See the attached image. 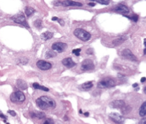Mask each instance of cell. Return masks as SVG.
Wrapping results in <instances>:
<instances>
[{
  "label": "cell",
  "instance_id": "27",
  "mask_svg": "<svg viewBox=\"0 0 146 124\" xmlns=\"http://www.w3.org/2000/svg\"><path fill=\"white\" fill-rule=\"evenodd\" d=\"M81 51V50L80 48L78 49H75V50H73L72 53H74L75 55H76V56H79L80 55V52Z\"/></svg>",
  "mask_w": 146,
  "mask_h": 124
},
{
  "label": "cell",
  "instance_id": "21",
  "mask_svg": "<svg viewBox=\"0 0 146 124\" xmlns=\"http://www.w3.org/2000/svg\"><path fill=\"white\" fill-rule=\"evenodd\" d=\"M82 88L83 90H90V88H91L92 87H93V84H92V82H87L84 83L83 84H82Z\"/></svg>",
  "mask_w": 146,
  "mask_h": 124
},
{
  "label": "cell",
  "instance_id": "12",
  "mask_svg": "<svg viewBox=\"0 0 146 124\" xmlns=\"http://www.w3.org/2000/svg\"><path fill=\"white\" fill-rule=\"evenodd\" d=\"M114 10V11H116V12L122 14H127L129 13V8L126 6L122 4H119L117 5Z\"/></svg>",
  "mask_w": 146,
  "mask_h": 124
},
{
  "label": "cell",
  "instance_id": "23",
  "mask_svg": "<svg viewBox=\"0 0 146 124\" xmlns=\"http://www.w3.org/2000/svg\"><path fill=\"white\" fill-rule=\"evenodd\" d=\"M25 14H26V15L27 17L30 16V15H32L35 11L34 9L31 7H26V8H25Z\"/></svg>",
  "mask_w": 146,
  "mask_h": 124
},
{
  "label": "cell",
  "instance_id": "39",
  "mask_svg": "<svg viewBox=\"0 0 146 124\" xmlns=\"http://www.w3.org/2000/svg\"><path fill=\"white\" fill-rule=\"evenodd\" d=\"M144 92H145V94H146V87L144 88Z\"/></svg>",
  "mask_w": 146,
  "mask_h": 124
},
{
  "label": "cell",
  "instance_id": "40",
  "mask_svg": "<svg viewBox=\"0 0 146 124\" xmlns=\"http://www.w3.org/2000/svg\"><path fill=\"white\" fill-rule=\"evenodd\" d=\"M146 49L145 48V50H144V54H146Z\"/></svg>",
  "mask_w": 146,
  "mask_h": 124
},
{
  "label": "cell",
  "instance_id": "8",
  "mask_svg": "<svg viewBox=\"0 0 146 124\" xmlns=\"http://www.w3.org/2000/svg\"><path fill=\"white\" fill-rule=\"evenodd\" d=\"M52 48L53 50H57L59 53H62L66 50L67 48H68V46H67L66 43L58 42L54 43L52 45Z\"/></svg>",
  "mask_w": 146,
  "mask_h": 124
},
{
  "label": "cell",
  "instance_id": "31",
  "mask_svg": "<svg viewBox=\"0 0 146 124\" xmlns=\"http://www.w3.org/2000/svg\"><path fill=\"white\" fill-rule=\"evenodd\" d=\"M58 23H60V24L62 25V26H63V25H65V22H64V21L62 20V19H58Z\"/></svg>",
  "mask_w": 146,
  "mask_h": 124
},
{
  "label": "cell",
  "instance_id": "36",
  "mask_svg": "<svg viewBox=\"0 0 146 124\" xmlns=\"http://www.w3.org/2000/svg\"><path fill=\"white\" fill-rule=\"evenodd\" d=\"M138 83H134V84H133V87L134 88L137 87H138Z\"/></svg>",
  "mask_w": 146,
  "mask_h": 124
},
{
  "label": "cell",
  "instance_id": "9",
  "mask_svg": "<svg viewBox=\"0 0 146 124\" xmlns=\"http://www.w3.org/2000/svg\"><path fill=\"white\" fill-rule=\"evenodd\" d=\"M122 56L123 57L126 58L128 60H131L132 61H137L138 60L137 58L134 55L133 52L130 50L129 49H125L122 52Z\"/></svg>",
  "mask_w": 146,
  "mask_h": 124
},
{
  "label": "cell",
  "instance_id": "43",
  "mask_svg": "<svg viewBox=\"0 0 146 124\" xmlns=\"http://www.w3.org/2000/svg\"><path fill=\"white\" fill-rule=\"evenodd\" d=\"M9 124V123H7V124Z\"/></svg>",
  "mask_w": 146,
  "mask_h": 124
},
{
  "label": "cell",
  "instance_id": "17",
  "mask_svg": "<svg viewBox=\"0 0 146 124\" xmlns=\"http://www.w3.org/2000/svg\"><path fill=\"white\" fill-rule=\"evenodd\" d=\"M17 86L19 88V89L22 90H25L27 88V84L26 83V82L22 79L17 80Z\"/></svg>",
  "mask_w": 146,
  "mask_h": 124
},
{
  "label": "cell",
  "instance_id": "6",
  "mask_svg": "<svg viewBox=\"0 0 146 124\" xmlns=\"http://www.w3.org/2000/svg\"><path fill=\"white\" fill-rule=\"evenodd\" d=\"M109 119L117 124H123L125 119L123 116L117 113H111L109 115Z\"/></svg>",
  "mask_w": 146,
  "mask_h": 124
},
{
  "label": "cell",
  "instance_id": "25",
  "mask_svg": "<svg viewBox=\"0 0 146 124\" xmlns=\"http://www.w3.org/2000/svg\"><path fill=\"white\" fill-rule=\"evenodd\" d=\"M95 1L102 5H107L110 3V0H95Z\"/></svg>",
  "mask_w": 146,
  "mask_h": 124
},
{
  "label": "cell",
  "instance_id": "5",
  "mask_svg": "<svg viewBox=\"0 0 146 124\" xmlns=\"http://www.w3.org/2000/svg\"><path fill=\"white\" fill-rule=\"evenodd\" d=\"M12 20L15 23L23 25L27 28L29 27L26 21V18H25L24 15L22 14H18L13 16L12 17Z\"/></svg>",
  "mask_w": 146,
  "mask_h": 124
},
{
  "label": "cell",
  "instance_id": "29",
  "mask_svg": "<svg viewBox=\"0 0 146 124\" xmlns=\"http://www.w3.org/2000/svg\"><path fill=\"white\" fill-rule=\"evenodd\" d=\"M42 124H54L53 120L51 119H47Z\"/></svg>",
  "mask_w": 146,
  "mask_h": 124
},
{
  "label": "cell",
  "instance_id": "15",
  "mask_svg": "<svg viewBox=\"0 0 146 124\" xmlns=\"http://www.w3.org/2000/svg\"><path fill=\"white\" fill-rule=\"evenodd\" d=\"M30 116L32 118H37L38 119H42L46 117L45 113L41 112H30Z\"/></svg>",
  "mask_w": 146,
  "mask_h": 124
},
{
  "label": "cell",
  "instance_id": "37",
  "mask_svg": "<svg viewBox=\"0 0 146 124\" xmlns=\"http://www.w3.org/2000/svg\"><path fill=\"white\" fill-rule=\"evenodd\" d=\"M88 5H89L90 6H95V3H88Z\"/></svg>",
  "mask_w": 146,
  "mask_h": 124
},
{
  "label": "cell",
  "instance_id": "22",
  "mask_svg": "<svg viewBox=\"0 0 146 124\" xmlns=\"http://www.w3.org/2000/svg\"><path fill=\"white\" fill-rule=\"evenodd\" d=\"M56 56H57V53L55 52H54V51L52 50L47 51L46 54H45V57L47 59L50 58H53Z\"/></svg>",
  "mask_w": 146,
  "mask_h": 124
},
{
  "label": "cell",
  "instance_id": "32",
  "mask_svg": "<svg viewBox=\"0 0 146 124\" xmlns=\"http://www.w3.org/2000/svg\"><path fill=\"white\" fill-rule=\"evenodd\" d=\"M146 119L145 117L141 120L139 124H146Z\"/></svg>",
  "mask_w": 146,
  "mask_h": 124
},
{
  "label": "cell",
  "instance_id": "19",
  "mask_svg": "<svg viewBox=\"0 0 146 124\" xmlns=\"http://www.w3.org/2000/svg\"><path fill=\"white\" fill-rule=\"evenodd\" d=\"M146 115V102L145 101L142 104L139 109V115L141 117H144Z\"/></svg>",
  "mask_w": 146,
  "mask_h": 124
},
{
  "label": "cell",
  "instance_id": "7",
  "mask_svg": "<svg viewBox=\"0 0 146 124\" xmlns=\"http://www.w3.org/2000/svg\"><path fill=\"white\" fill-rule=\"evenodd\" d=\"M94 67L93 61L90 59H86L82 62L80 68L83 71H88L94 69Z\"/></svg>",
  "mask_w": 146,
  "mask_h": 124
},
{
  "label": "cell",
  "instance_id": "11",
  "mask_svg": "<svg viewBox=\"0 0 146 124\" xmlns=\"http://www.w3.org/2000/svg\"><path fill=\"white\" fill-rule=\"evenodd\" d=\"M125 106V102L123 100H114L110 104V107L112 108L122 109Z\"/></svg>",
  "mask_w": 146,
  "mask_h": 124
},
{
  "label": "cell",
  "instance_id": "35",
  "mask_svg": "<svg viewBox=\"0 0 146 124\" xmlns=\"http://www.w3.org/2000/svg\"><path fill=\"white\" fill-rule=\"evenodd\" d=\"M58 18H57V17H54L52 18V20L53 21H57V20H58Z\"/></svg>",
  "mask_w": 146,
  "mask_h": 124
},
{
  "label": "cell",
  "instance_id": "10",
  "mask_svg": "<svg viewBox=\"0 0 146 124\" xmlns=\"http://www.w3.org/2000/svg\"><path fill=\"white\" fill-rule=\"evenodd\" d=\"M37 66L42 70H47L52 68V64L43 60H39L37 62Z\"/></svg>",
  "mask_w": 146,
  "mask_h": 124
},
{
  "label": "cell",
  "instance_id": "38",
  "mask_svg": "<svg viewBox=\"0 0 146 124\" xmlns=\"http://www.w3.org/2000/svg\"><path fill=\"white\" fill-rule=\"evenodd\" d=\"M84 115L86 116V117H88V116H89V113L88 112H85V113H84Z\"/></svg>",
  "mask_w": 146,
  "mask_h": 124
},
{
  "label": "cell",
  "instance_id": "20",
  "mask_svg": "<svg viewBox=\"0 0 146 124\" xmlns=\"http://www.w3.org/2000/svg\"><path fill=\"white\" fill-rule=\"evenodd\" d=\"M33 87H34L35 89H36V90H42V91H49V89L48 88L45 87V86L39 85L38 83H34L33 84Z\"/></svg>",
  "mask_w": 146,
  "mask_h": 124
},
{
  "label": "cell",
  "instance_id": "2",
  "mask_svg": "<svg viewBox=\"0 0 146 124\" xmlns=\"http://www.w3.org/2000/svg\"><path fill=\"white\" fill-rule=\"evenodd\" d=\"M74 34L77 38L83 41L89 40L91 38L90 33L82 28L76 29L74 31Z\"/></svg>",
  "mask_w": 146,
  "mask_h": 124
},
{
  "label": "cell",
  "instance_id": "33",
  "mask_svg": "<svg viewBox=\"0 0 146 124\" xmlns=\"http://www.w3.org/2000/svg\"><path fill=\"white\" fill-rule=\"evenodd\" d=\"M0 117L3 119H6V116L1 112H0Z\"/></svg>",
  "mask_w": 146,
  "mask_h": 124
},
{
  "label": "cell",
  "instance_id": "34",
  "mask_svg": "<svg viewBox=\"0 0 146 124\" xmlns=\"http://www.w3.org/2000/svg\"><path fill=\"white\" fill-rule=\"evenodd\" d=\"M146 79L145 77H142L141 79V82L143 83L146 81Z\"/></svg>",
  "mask_w": 146,
  "mask_h": 124
},
{
  "label": "cell",
  "instance_id": "41",
  "mask_svg": "<svg viewBox=\"0 0 146 124\" xmlns=\"http://www.w3.org/2000/svg\"><path fill=\"white\" fill-rule=\"evenodd\" d=\"M79 113H80V114L83 113H82V110H81V109H80V110H79Z\"/></svg>",
  "mask_w": 146,
  "mask_h": 124
},
{
  "label": "cell",
  "instance_id": "13",
  "mask_svg": "<svg viewBox=\"0 0 146 124\" xmlns=\"http://www.w3.org/2000/svg\"><path fill=\"white\" fill-rule=\"evenodd\" d=\"M61 5H62L64 6H82V4L81 3L77 2H75L72 1V0H65L63 2H61Z\"/></svg>",
  "mask_w": 146,
  "mask_h": 124
},
{
  "label": "cell",
  "instance_id": "26",
  "mask_svg": "<svg viewBox=\"0 0 146 124\" xmlns=\"http://www.w3.org/2000/svg\"><path fill=\"white\" fill-rule=\"evenodd\" d=\"M34 25L37 28H40V27L42 26V21L39 19H37V20L35 21L34 23Z\"/></svg>",
  "mask_w": 146,
  "mask_h": 124
},
{
  "label": "cell",
  "instance_id": "24",
  "mask_svg": "<svg viewBox=\"0 0 146 124\" xmlns=\"http://www.w3.org/2000/svg\"><path fill=\"white\" fill-rule=\"evenodd\" d=\"M131 110H132V108L130 107V106H127V107L125 106V107H123L121 109L122 113L125 114V115L129 113L131 111Z\"/></svg>",
  "mask_w": 146,
  "mask_h": 124
},
{
  "label": "cell",
  "instance_id": "42",
  "mask_svg": "<svg viewBox=\"0 0 146 124\" xmlns=\"http://www.w3.org/2000/svg\"><path fill=\"white\" fill-rule=\"evenodd\" d=\"M91 1H95V0H91Z\"/></svg>",
  "mask_w": 146,
  "mask_h": 124
},
{
  "label": "cell",
  "instance_id": "30",
  "mask_svg": "<svg viewBox=\"0 0 146 124\" xmlns=\"http://www.w3.org/2000/svg\"><path fill=\"white\" fill-rule=\"evenodd\" d=\"M8 113L12 116H16V113H15V112L14 111H11V110H9V111H8Z\"/></svg>",
  "mask_w": 146,
  "mask_h": 124
},
{
  "label": "cell",
  "instance_id": "28",
  "mask_svg": "<svg viewBox=\"0 0 146 124\" xmlns=\"http://www.w3.org/2000/svg\"><path fill=\"white\" fill-rule=\"evenodd\" d=\"M125 17H127V18H129V19L133 20V21L135 22H137L138 20V15H133V16H132V17H128V16H125Z\"/></svg>",
  "mask_w": 146,
  "mask_h": 124
},
{
  "label": "cell",
  "instance_id": "16",
  "mask_svg": "<svg viewBox=\"0 0 146 124\" xmlns=\"http://www.w3.org/2000/svg\"><path fill=\"white\" fill-rule=\"evenodd\" d=\"M127 39L128 37L127 36H126V35H124V36H120L119 37H118V38L115 39V40L112 41V44L115 46H120V45H121L122 43L124 42V41L127 40Z\"/></svg>",
  "mask_w": 146,
  "mask_h": 124
},
{
  "label": "cell",
  "instance_id": "14",
  "mask_svg": "<svg viewBox=\"0 0 146 124\" xmlns=\"http://www.w3.org/2000/svg\"><path fill=\"white\" fill-rule=\"evenodd\" d=\"M62 64L64 65V66H65L68 68H72L76 65L75 62L73 61L72 58L70 57L64 58V60H62Z\"/></svg>",
  "mask_w": 146,
  "mask_h": 124
},
{
  "label": "cell",
  "instance_id": "3",
  "mask_svg": "<svg viewBox=\"0 0 146 124\" xmlns=\"http://www.w3.org/2000/svg\"><path fill=\"white\" fill-rule=\"evenodd\" d=\"M115 85V83L112 79L106 78L98 82V87L99 88H108L113 87Z\"/></svg>",
  "mask_w": 146,
  "mask_h": 124
},
{
  "label": "cell",
  "instance_id": "1",
  "mask_svg": "<svg viewBox=\"0 0 146 124\" xmlns=\"http://www.w3.org/2000/svg\"><path fill=\"white\" fill-rule=\"evenodd\" d=\"M37 105L42 110L54 109L56 107V103L54 100L46 96H42L37 99L35 101Z\"/></svg>",
  "mask_w": 146,
  "mask_h": 124
},
{
  "label": "cell",
  "instance_id": "18",
  "mask_svg": "<svg viewBox=\"0 0 146 124\" xmlns=\"http://www.w3.org/2000/svg\"><path fill=\"white\" fill-rule=\"evenodd\" d=\"M53 36V33L51 32H45L42 33L41 35V38H42L43 40H47L49 39L52 38Z\"/></svg>",
  "mask_w": 146,
  "mask_h": 124
},
{
  "label": "cell",
  "instance_id": "4",
  "mask_svg": "<svg viewBox=\"0 0 146 124\" xmlns=\"http://www.w3.org/2000/svg\"><path fill=\"white\" fill-rule=\"evenodd\" d=\"M25 100V96L22 92L18 91L10 95V100L13 103H22Z\"/></svg>",
  "mask_w": 146,
  "mask_h": 124
}]
</instances>
